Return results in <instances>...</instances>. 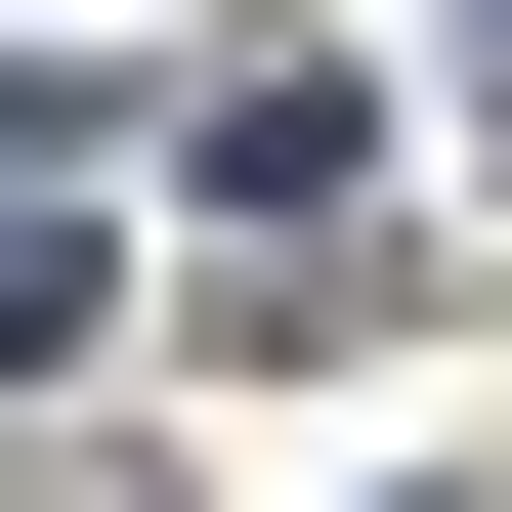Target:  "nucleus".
<instances>
[{"label": "nucleus", "mask_w": 512, "mask_h": 512, "mask_svg": "<svg viewBox=\"0 0 512 512\" xmlns=\"http://www.w3.org/2000/svg\"><path fill=\"white\" fill-rule=\"evenodd\" d=\"M214 256H256V299H299V256H384V128H342V86H214Z\"/></svg>", "instance_id": "obj_1"}, {"label": "nucleus", "mask_w": 512, "mask_h": 512, "mask_svg": "<svg viewBox=\"0 0 512 512\" xmlns=\"http://www.w3.org/2000/svg\"><path fill=\"white\" fill-rule=\"evenodd\" d=\"M470 43H512V0H470Z\"/></svg>", "instance_id": "obj_2"}, {"label": "nucleus", "mask_w": 512, "mask_h": 512, "mask_svg": "<svg viewBox=\"0 0 512 512\" xmlns=\"http://www.w3.org/2000/svg\"><path fill=\"white\" fill-rule=\"evenodd\" d=\"M427 512H470V470H427Z\"/></svg>", "instance_id": "obj_3"}]
</instances>
